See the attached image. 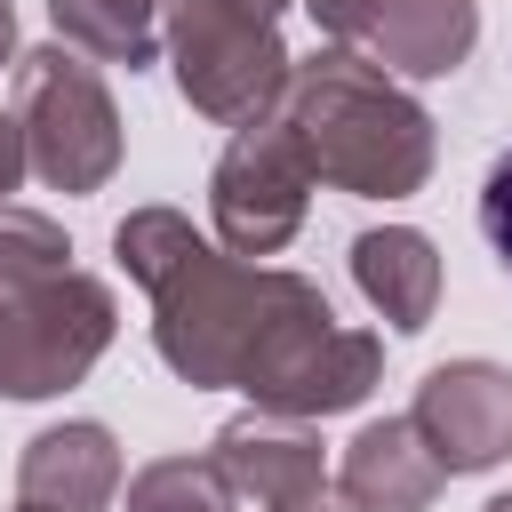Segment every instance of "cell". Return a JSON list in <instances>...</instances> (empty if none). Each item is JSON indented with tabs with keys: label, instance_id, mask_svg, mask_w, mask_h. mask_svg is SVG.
<instances>
[{
	"label": "cell",
	"instance_id": "4fadbf2b",
	"mask_svg": "<svg viewBox=\"0 0 512 512\" xmlns=\"http://www.w3.org/2000/svg\"><path fill=\"white\" fill-rule=\"evenodd\" d=\"M376 64L408 80H448L480 48V0H376Z\"/></svg>",
	"mask_w": 512,
	"mask_h": 512
},
{
	"label": "cell",
	"instance_id": "cb8c5ba5",
	"mask_svg": "<svg viewBox=\"0 0 512 512\" xmlns=\"http://www.w3.org/2000/svg\"><path fill=\"white\" fill-rule=\"evenodd\" d=\"M8 512H48V504H24V496H16V504H8Z\"/></svg>",
	"mask_w": 512,
	"mask_h": 512
},
{
	"label": "cell",
	"instance_id": "d6986e66",
	"mask_svg": "<svg viewBox=\"0 0 512 512\" xmlns=\"http://www.w3.org/2000/svg\"><path fill=\"white\" fill-rule=\"evenodd\" d=\"M32 176V152H24V128H16V112H0V200L16 192Z\"/></svg>",
	"mask_w": 512,
	"mask_h": 512
},
{
	"label": "cell",
	"instance_id": "7402d4cb",
	"mask_svg": "<svg viewBox=\"0 0 512 512\" xmlns=\"http://www.w3.org/2000/svg\"><path fill=\"white\" fill-rule=\"evenodd\" d=\"M224 8H248V16H264V24H272V16L288 8V0H224Z\"/></svg>",
	"mask_w": 512,
	"mask_h": 512
},
{
	"label": "cell",
	"instance_id": "ac0fdd59",
	"mask_svg": "<svg viewBox=\"0 0 512 512\" xmlns=\"http://www.w3.org/2000/svg\"><path fill=\"white\" fill-rule=\"evenodd\" d=\"M304 8H312V24L328 32V48H352V40L376 32V0H304Z\"/></svg>",
	"mask_w": 512,
	"mask_h": 512
},
{
	"label": "cell",
	"instance_id": "9c48e42d",
	"mask_svg": "<svg viewBox=\"0 0 512 512\" xmlns=\"http://www.w3.org/2000/svg\"><path fill=\"white\" fill-rule=\"evenodd\" d=\"M208 464L224 472V488H232L240 504L272 512V504L320 488V432H312L304 416L248 408V416H232V424L208 440Z\"/></svg>",
	"mask_w": 512,
	"mask_h": 512
},
{
	"label": "cell",
	"instance_id": "9a60e30c",
	"mask_svg": "<svg viewBox=\"0 0 512 512\" xmlns=\"http://www.w3.org/2000/svg\"><path fill=\"white\" fill-rule=\"evenodd\" d=\"M240 496L224 488V472L208 456H152L128 480V512H232Z\"/></svg>",
	"mask_w": 512,
	"mask_h": 512
},
{
	"label": "cell",
	"instance_id": "5b68a950",
	"mask_svg": "<svg viewBox=\"0 0 512 512\" xmlns=\"http://www.w3.org/2000/svg\"><path fill=\"white\" fill-rule=\"evenodd\" d=\"M120 304L96 272L0 288V400H56L112 352Z\"/></svg>",
	"mask_w": 512,
	"mask_h": 512
},
{
	"label": "cell",
	"instance_id": "8992f818",
	"mask_svg": "<svg viewBox=\"0 0 512 512\" xmlns=\"http://www.w3.org/2000/svg\"><path fill=\"white\" fill-rule=\"evenodd\" d=\"M304 208H312V168L288 136V120H256V128H232V144L216 152L208 168V224H216V248L232 256H280L296 232H304Z\"/></svg>",
	"mask_w": 512,
	"mask_h": 512
},
{
	"label": "cell",
	"instance_id": "8fae6325",
	"mask_svg": "<svg viewBox=\"0 0 512 512\" xmlns=\"http://www.w3.org/2000/svg\"><path fill=\"white\" fill-rule=\"evenodd\" d=\"M440 456L432 440L408 424V416H376L344 440V464H336V488L360 504V512H424L440 496Z\"/></svg>",
	"mask_w": 512,
	"mask_h": 512
},
{
	"label": "cell",
	"instance_id": "7c38bea8",
	"mask_svg": "<svg viewBox=\"0 0 512 512\" xmlns=\"http://www.w3.org/2000/svg\"><path fill=\"white\" fill-rule=\"evenodd\" d=\"M352 280L368 296V312H384L400 336H416L440 312V248L416 224H384L352 240Z\"/></svg>",
	"mask_w": 512,
	"mask_h": 512
},
{
	"label": "cell",
	"instance_id": "ffe728a7",
	"mask_svg": "<svg viewBox=\"0 0 512 512\" xmlns=\"http://www.w3.org/2000/svg\"><path fill=\"white\" fill-rule=\"evenodd\" d=\"M272 512H360V504H352L344 488H328V480H320V488H304V496H288V504H272Z\"/></svg>",
	"mask_w": 512,
	"mask_h": 512
},
{
	"label": "cell",
	"instance_id": "3957f363",
	"mask_svg": "<svg viewBox=\"0 0 512 512\" xmlns=\"http://www.w3.org/2000/svg\"><path fill=\"white\" fill-rule=\"evenodd\" d=\"M160 48H168V72H176V96L216 128L272 120L280 96H288V72H296L280 24L224 8V0H176Z\"/></svg>",
	"mask_w": 512,
	"mask_h": 512
},
{
	"label": "cell",
	"instance_id": "7a4b0ae2",
	"mask_svg": "<svg viewBox=\"0 0 512 512\" xmlns=\"http://www.w3.org/2000/svg\"><path fill=\"white\" fill-rule=\"evenodd\" d=\"M280 120L312 168V184L352 192V200H408L424 192L440 136L432 112L360 48H312L288 72Z\"/></svg>",
	"mask_w": 512,
	"mask_h": 512
},
{
	"label": "cell",
	"instance_id": "30bf717a",
	"mask_svg": "<svg viewBox=\"0 0 512 512\" xmlns=\"http://www.w3.org/2000/svg\"><path fill=\"white\" fill-rule=\"evenodd\" d=\"M16 496L48 504V512H104L120 496V440L96 416L32 432L24 456H16Z\"/></svg>",
	"mask_w": 512,
	"mask_h": 512
},
{
	"label": "cell",
	"instance_id": "2e32d148",
	"mask_svg": "<svg viewBox=\"0 0 512 512\" xmlns=\"http://www.w3.org/2000/svg\"><path fill=\"white\" fill-rule=\"evenodd\" d=\"M56 272H72V240H64V224L40 216V208L0 200V288L56 280Z\"/></svg>",
	"mask_w": 512,
	"mask_h": 512
},
{
	"label": "cell",
	"instance_id": "277c9868",
	"mask_svg": "<svg viewBox=\"0 0 512 512\" xmlns=\"http://www.w3.org/2000/svg\"><path fill=\"white\" fill-rule=\"evenodd\" d=\"M16 128H24V152H32V176L48 192H104L112 168H120V104L104 88V72L48 40L32 56H16Z\"/></svg>",
	"mask_w": 512,
	"mask_h": 512
},
{
	"label": "cell",
	"instance_id": "ba28073f",
	"mask_svg": "<svg viewBox=\"0 0 512 512\" xmlns=\"http://www.w3.org/2000/svg\"><path fill=\"white\" fill-rule=\"evenodd\" d=\"M376 376H384V344H376L368 328L328 320V328H312L280 368H264V376L248 384V408H272V416H304V424H320V416L360 408V400L376 392Z\"/></svg>",
	"mask_w": 512,
	"mask_h": 512
},
{
	"label": "cell",
	"instance_id": "44dd1931",
	"mask_svg": "<svg viewBox=\"0 0 512 512\" xmlns=\"http://www.w3.org/2000/svg\"><path fill=\"white\" fill-rule=\"evenodd\" d=\"M0 64H16V8L0 0Z\"/></svg>",
	"mask_w": 512,
	"mask_h": 512
},
{
	"label": "cell",
	"instance_id": "6da1fadb",
	"mask_svg": "<svg viewBox=\"0 0 512 512\" xmlns=\"http://www.w3.org/2000/svg\"><path fill=\"white\" fill-rule=\"evenodd\" d=\"M120 272L152 296V352L192 392H248L264 368H280L312 328H328V296L304 272L248 264L192 232L184 208H128L112 224Z\"/></svg>",
	"mask_w": 512,
	"mask_h": 512
},
{
	"label": "cell",
	"instance_id": "e0dca14e",
	"mask_svg": "<svg viewBox=\"0 0 512 512\" xmlns=\"http://www.w3.org/2000/svg\"><path fill=\"white\" fill-rule=\"evenodd\" d=\"M480 240H488V256L512 272V144L488 160V176H480Z\"/></svg>",
	"mask_w": 512,
	"mask_h": 512
},
{
	"label": "cell",
	"instance_id": "5bb4252c",
	"mask_svg": "<svg viewBox=\"0 0 512 512\" xmlns=\"http://www.w3.org/2000/svg\"><path fill=\"white\" fill-rule=\"evenodd\" d=\"M176 0H48V24L64 48H80L88 64H152L160 56V16Z\"/></svg>",
	"mask_w": 512,
	"mask_h": 512
},
{
	"label": "cell",
	"instance_id": "52a82bcc",
	"mask_svg": "<svg viewBox=\"0 0 512 512\" xmlns=\"http://www.w3.org/2000/svg\"><path fill=\"white\" fill-rule=\"evenodd\" d=\"M408 424L432 440L440 472H496L512 456V368L504 360H440V368H424Z\"/></svg>",
	"mask_w": 512,
	"mask_h": 512
},
{
	"label": "cell",
	"instance_id": "603a6c76",
	"mask_svg": "<svg viewBox=\"0 0 512 512\" xmlns=\"http://www.w3.org/2000/svg\"><path fill=\"white\" fill-rule=\"evenodd\" d=\"M480 512H512V496H488V504H480Z\"/></svg>",
	"mask_w": 512,
	"mask_h": 512
}]
</instances>
